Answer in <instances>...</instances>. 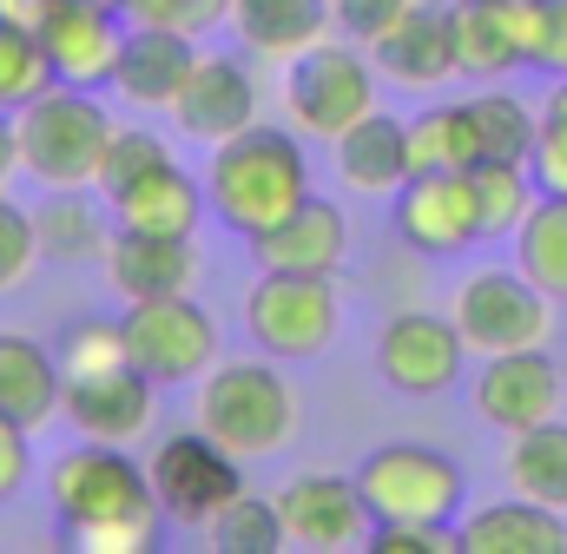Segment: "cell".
<instances>
[{"instance_id": "obj_1", "label": "cell", "mask_w": 567, "mask_h": 554, "mask_svg": "<svg viewBox=\"0 0 567 554\" xmlns=\"http://www.w3.org/2000/svg\"><path fill=\"white\" fill-rule=\"evenodd\" d=\"M310 198V152L297 126H245V133L218 138L205 158V205L225 232H238L245 245L265 238L278 218H290Z\"/></svg>"}, {"instance_id": "obj_2", "label": "cell", "mask_w": 567, "mask_h": 554, "mask_svg": "<svg viewBox=\"0 0 567 554\" xmlns=\"http://www.w3.org/2000/svg\"><path fill=\"white\" fill-rule=\"evenodd\" d=\"M192 416L238 462H258V455H278L297 435V390L278 370V357H238V363H212L198 377Z\"/></svg>"}, {"instance_id": "obj_3", "label": "cell", "mask_w": 567, "mask_h": 554, "mask_svg": "<svg viewBox=\"0 0 567 554\" xmlns=\"http://www.w3.org/2000/svg\"><path fill=\"white\" fill-rule=\"evenodd\" d=\"M113 113L93 100V86H40L20 113H13V138H20V172L40 185H100L106 145H113Z\"/></svg>"}, {"instance_id": "obj_4", "label": "cell", "mask_w": 567, "mask_h": 554, "mask_svg": "<svg viewBox=\"0 0 567 554\" xmlns=\"http://www.w3.org/2000/svg\"><path fill=\"white\" fill-rule=\"evenodd\" d=\"M47 502H53V522L73 535V529H100V522H140L158 515V495H152V475L145 462L126 455V442H73L66 455H53L47 469Z\"/></svg>"}, {"instance_id": "obj_5", "label": "cell", "mask_w": 567, "mask_h": 554, "mask_svg": "<svg viewBox=\"0 0 567 554\" xmlns=\"http://www.w3.org/2000/svg\"><path fill=\"white\" fill-rule=\"evenodd\" d=\"M284 113L303 138H337L377 113V60L357 40H317L284 66Z\"/></svg>"}, {"instance_id": "obj_6", "label": "cell", "mask_w": 567, "mask_h": 554, "mask_svg": "<svg viewBox=\"0 0 567 554\" xmlns=\"http://www.w3.org/2000/svg\"><path fill=\"white\" fill-rule=\"evenodd\" d=\"M357 489H363L377 522H435V529H449L462 515V495H468L462 462L429 449V442H383V449H370L363 469H357Z\"/></svg>"}, {"instance_id": "obj_7", "label": "cell", "mask_w": 567, "mask_h": 554, "mask_svg": "<svg viewBox=\"0 0 567 554\" xmlns=\"http://www.w3.org/2000/svg\"><path fill=\"white\" fill-rule=\"evenodd\" d=\"M337 324H343V304H337V284L310 271H258V284L245 290V330L265 357L278 363H303V357H323L337 343Z\"/></svg>"}, {"instance_id": "obj_8", "label": "cell", "mask_w": 567, "mask_h": 554, "mask_svg": "<svg viewBox=\"0 0 567 554\" xmlns=\"http://www.w3.org/2000/svg\"><path fill=\"white\" fill-rule=\"evenodd\" d=\"M126 357L140 363L158 390H178V383H198L212 363H218V317L192 297V290H172V297H140L126 304Z\"/></svg>"}, {"instance_id": "obj_9", "label": "cell", "mask_w": 567, "mask_h": 554, "mask_svg": "<svg viewBox=\"0 0 567 554\" xmlns=\"http://www.w3.org/2000/svg\"><path fill=\"white\" fill-rule=\"evenodd\" d=\"M449 317H455L462 343L482 350V357L542 350L548 330H555V297L522 271V265H515V271H475V277H462Z\"/></svg>"}, {"instance_id": "obj_10", "label": "cell", "mask_w": 567, "mask_h": 554, "mask_svg": "<svg viewBox=\"0 0 567 554\" xmlns=\"http://www.w3.org/2000/svg\"><path fill=\"white\" fill-rule=\"evenodd\" d=\"M152 475V495H158V515L165 522H185V529H205L238 489H245V462L212 442L205 429H185V435H165L145 462Z\"/></svg>"}, {"instance_id": "obj_11", "label": "cell", "mask_w": 567, "mask_h": 554, "mask_svg": "<svg viewBox=\"0 0 567 554\" xmlns=\"http://www.w3.org/2000/svg\"><path fill=\"white\" fill-rule=\"evenodd\" d=\"M278 515H284V548H303V554L370 548V529H377L357 475H330V469L290 475L278 489Z\"/></svg>"}, {"instance_id": "obj_12", "label": "cell", "mask_w": 567, "mask_h": 554, "mask_svg": "<svg viewBox=\"0 0 567 554\" xmlns=\"http://www.w3.org/2000/svg\"><path fill=\"white\" fill-rule=\"evenodd\" d=\"M27 13H33V33L47 47L53 80H66V86H113L120 47H126L120 7H100V0H33Z\"/></svg>"}, {"instance_id": "obj_13", "label": "cell", "mask_w": 567, "mask_h": 554, "mask_svg": "<svg viewBox=\"0 0 567 554\" xmlns=\"http://www.w3.org/2000/svg\"><path fill=\"white\" fill-rule=\"evenodd\" d=\"M462 363H468V343L455 330V317H435V310H396L377 337V370L396 397H442L462 383Z\"/></svg>"}, {"instance_id": "obj_14", "label": "cell", "mask_w": 567, "mask_h": 554, "mask_svg": "<svg viewBox=\"0 0 567 554\" xmlns=\"http://www.w3.org/2000/svg\"><path fill=\"white\" fill-rule=\"evenodd\" d=\"M396 238L423 258H462L468 245H482V212H475V185L468 172H410L396 185Z\"/></svg>"}, {"instance_id": "obj_15", "label": "cell", "mask_w": 567, "mask_h": 554, "mask_svg": "<svg viewBox=\"0 0 567 554\" xmlns=\"http://www.w3.org/2000/svg\"><path fill=\"white\" fill-rule=\"evenodd\" d=\"M106 212H113V225H133V232H172V238H192L198 225H205V185L172 158V145L158 152V158H145L133 165L126 178H113L106 192Z\"/></svg>"}, {"instance_id": "obj_16", "label": "cell", "mask_w": 567, "mask_h": 554, "mask_svg": "<svg viewBox=\"0 0 567 554\" xmlns=\"http://www.w3.org/2000/svg\"><path fill=\"white\" fill-rule=\"evenodd\" d=\"M152 397H158V383L145 377L140 363H106V370L66 377L60 416L86 442H140L152 429Z\"/></svg>"}, {"instance_id": "obj_17", "label": "cell", "mask_w": 567, "mask_h": 554, "mask_svg": "<svg viewBox=\"0 0 567 554\" xmlns=\"http://www.w3.org/2000/svg\"><path fill=\"white\" fill-rule=\"evenodd\" d=\"M561 397L567 383H561V363L548 357V343L542 350H502V357H488L475 370V410L502 435H522V429L561 416Z\"/></svg>"}, {"instance_id": "obj_18", "label": "cell", "mask_w": 567, "mask_h": 554, "mask_svg": "<svg viewBox=\"0 0 567 554\" xmlns=\"http://www.w3.org/2000/svg\"><path fill=\"white\" fill-rule=\"evenodd\" d=\"M535 13L542 0H449L455 60L475 80H502L535 60Z\"/></svg>"}, {"instance_id": "obj_19", "label": "cell", "mask_w": 567, "mask_h": 554, "mask_svg": "<svg viewBox=\"0 0 567 554\" xmlns=\"http://www.w3.org/2000/svg\"><path fill=\"white\" fill-rule=\"evenodd\" d=\"M172 126L185 138H198V145H218V138L258 126V80H251V66L231 60V53H198L192 80L172 100Z\"/></svg>"}, {"instance_id": "obj_20", "label": "cell", "mask_w": 567, "mask_h": 554, "mask_svg": "<svg viewBox=\"0 0 567 554\" xmlns=\"http://www.w3.org/2000/svg\"><path fill=\"white\" fill-rule=\"evenodd\" d=\"M192 66H198V40L192 33L133 20L126 47H120V66H113V93L133 100V106H152V113H172V100L192 80Z\"/></svg>"}, {"instance_id": "obj_21", "label": "cell", "mask_w": 567, "mask_h": 554, "mask_svg": "<svg viewBox=\"0 0 567 554\" xmlns=\"http://www.w3.org/2000/svg\"><path fill=\"white\" fill-rule=\"evenodd\" d=\"M370 60H377V73L383 80H396V86H410V93H429V86H442V80H455L462 73V60H455V27H449V7H429L416 0L377 47H370Z\"/></svg>"}, {"instance_id": "obj_22", "label": "cell", "mask_w": 567, "mask_h": 554, "mask_svg": "<svg viewBox=\"0 0 567 554\" xmlns=\"http://www.w3.org/2000/svg\"><path fill=\"white\" fill-rule=\"evenodd\" d=\"M343 252H350V225L330 198H303L290 218H278L265 238H251V258L258 271H310V277H337L343 271Z\"/></svg>"}, {"instance_id": "obj_23", "label": "cell", "mask_w": 567, "mask_h": 554, "mask_svg": "<svg viewBox=\"0 0 567 554\" xmlns=\"http://www.w3.org/2000/svg\"><path fill=\"white\" fill-rule=\"evenodd\" d=\"M192 277H198V252H192V238L113 225V238H106V284H113L126 304L192 290Z\"/></svg>"}, {"instance_id": "obj_24", "label": "cell", "mask_w": 567, "mask_h": 554, "mask_svg": "<svg viewBox=\"0 0 567 554\" xmlns=\"http://www.w3.org/2000/svg\"><path fill=\"white\" fill-rule=\"evenodd\" d=\"M330 145H337V178H343L350 192H363V198H396V185L416 172V158H410V126L390 120L383 106L363 113L357 126H343Z\"/></svg>"}, {"instance_id": "obj_25", "label": "cell", "mask_w": 567, "mask_h": 554, "mask_svg": "<svg viewBox=\"0 0 567 554\" xmlns=\"http://www.w3.org/2000/svg\"><path fill=\"white\" fill-rule=\"evenodd\" d=\"M225 20H231L245 53L278 60V66H290L297 53H310L317 40H330V27H337L330 0H231Z\"/></svg>"}, {"instance_id": "obj_26", "label": "cell", "mask_w": 567, "mask_h": 554, "mask_svg": "<svg viewBox=\"0 0 567 554\" xmlns=\"http://www.w3.org/2000/svg\"><path fill=\"white\" fill-rule=\"evenodd\" d=\"M455 548L462 554H567V515L548 509V502L508 495V502L475 509L455 529Z\"/></svg>"}, {"instance_id": "obj_27", "label": "cell", "mask_w": 567, "mask_h": 554, "mask_svg": "<svg viewBox=\"0 0 567 554\" xmlns=\"http://www.w3.org/2000/svg\"><path fill=\"white\" fill-rule=\"evenodd\" d=\"M60 390H66L60 357H53L40 337L0 330V416L40 429L47 416H60Z\"/></svg>"}, {"instance_id": "obj_28", "label": "cell", "mask_w": 567, "mask_h": 554, "mask_svg": "<svg viewBox=\"0 0 567 554\" xmlns=\"http://www.w3.org/2000/svg\"><path fill=\"white\" fill-rule=\"evenodd\" d=\"M33 232H40V258H53V265H93V258H106V238H113L106 212H100V198H86V185H47Z\"/></svg>"}, {"instance_id": "obj_29", "label": "cell", "mask_w": 567, "mask_h": 554, "mask_svg": "<svg viewBox=\"0 0 567 554\" xmlns=\"http://www.w3.org/2000/svg\"><path fill=\"white\" fill-rule=\"evenodd\" d=\"M508 489L528 502H548L567 515V422L548 416L508 442Z\"/></svg>"}, {"instance_id": "obj_30", "label": "cell", "mask_w": 567, "mask_h": 554, "mask_svg": "<svg viewBox=\"0 0 567 554\" xmlns=\"http://www.w3.org/2000/svg\"><path fill=\"white\" fill-rule=\"evenodd\" d=\"M515 265L535 277L555 304H567V198H555V192L535 198V212L515 232Z\"/></svg>"}, {"instance_id": "obj_31", "label": "cell", "mask_w": 567, "mask_h": 554, "mask_svg": "<svg viewBox=\"0 0 567 554\" xmlns=\"http://www.w3.org/2000/svg\"><path fill=\"white\" fill-rule=\"evenodd\" d=\"M468 185H475V212H482V238H515L522 218L535 212L542 185L528 165H508V158H482L468 165Z\"/></svg>"}, {"instance_id": "obj_32", "label": "cell", "mask_w": 567, "mask_h": 554, "mask_svg": "<svg viewBox=\"0 0 567 554\" xmlns=\"http://www.w3.org/2000/svg\"><path fill=\"white\" fill-rule=\"evenodd\" d=\"M40 86H53V66H47V47L33 33V13L0 0V113H20Z\"/></svg>"}, {"instance_id": "obj_33", "label": "cell", "mask_w": 567, "mask_h": 554, "mask_svg": "<svg viewBox=\"0 0 567 554\" xmlns=\"http://www.w3.org/2000/svg\"><path fill=\"white\" fill-rule=\"evenodd\" d=\"M410 158H416V172H468V165H482L468 100L462 106H429V113H416L410 120Z\"/></svg>"}, {"instance_id": "obj_34", "label": "cell", "mask_w": 567, "mask_h": 554, "mask_svg": "<svg viewBox=\"0 0 567 554\" xmlns=\"http://www.w3.org/2000/svg\"><path fill=\"white\" fill-rule=\"evenodd\" d=\"M205 542L218 554H278L284 548V515L278 495H258V489H238L212 522H205Z\"/></svg>"}, {"instance_id": "obj_35", "label": "cell", "mask_w": 567, "mask_h": 554, "mask_svg": "<svg viewBox=\"0 0 567 554\" xmlns=\"http://www.w3.org/2000/svg\"><path fill=\"white\" fill-rule=\"evenodd\" d=\"M468 120H475V145L482 158H508V165H528L535 133H542V113L515 93H475L468 100Z\"/></svg>"}, {"instance_id": "obj_36", "label": "cell", "mask_w": 567, "mask_h": 554, "mask_svg": "<svg viewBox=\"0 0 567 554\" xmlns=\"http://www.w3.org/2000/svg\"><path fill=\"white\" fill-rule=\"evenodd\" d=\"M53 357H60V370H66V377L106 370V363H133V357H126V324H106V317H80V324H66V330H60Z\"/></svg>"}, {"instance_id": "obj_37", "label": "cell", "mask_w": 567, "mask_h": 554, "mask_svg": "<svg viewBox=\"0 0 567 554\" xmlns=\"http://www.w3.org/2000/svg\"><path fill=\"white\" fill-rule=\"evenodd\" d=\"M528 172H535L542 192L567 198V73L542 100V133H535V152H528Z\"/></svg>"}, {"instance_id": "obj_38", "label": "cell", "mask_w": 567, "mask_h": 554, "mask_svg": "<svg viewBox=\"0 0 567 554\" xmlns=\"http://www.w3.org/2000/svg\"><path fill=\"white\" fill-rule=\"evenodd\" d=\"M40 265V232H33V212L27 205H13L7 192H0V297L7 290H20L27 277Z\"/></svg>"}, {"instance_id": "obj_39", "label": "cell", "mask_w": 567, "mask_h": 554, "mask_svg": "<svg viewBox=\"0 0 567 554\" xmlns=\"http://www.w3.org/2000/svg\"><path fill=\"white\" fill-rule=\"evenodd\" d=\"M126 13L145 20V27H178V33H212L225 13H231V0H126Z\"/></svg>"}, {"instance_id": "obj_40", "label": "cell", "mask_w": 567, "mask_h": 554, "mask_svg": "<svg viewBox=\"0 0 567 554\" xmlns=\"http://www.w3.org/2000/svg\"><path fill=\"white\" fill-rule=\"evenodd\" d=\"M410 7H416V0H330L337 33H343V40H357V47H377V40H383Z\"/></svg>"}, {"instance_id": "obj_41", "label": "cell", "mask_w": 567, "mask_h": 554, "mask_svg": "<svg viewBox=\"0 0 567 554\" xmlns=\"http://www.w3.org/2000/svg\"><path fill=\"white\" fill-rule=\"evenodd\" d=\"M66 542H73V548H86V554H152V548H158V515H140V522H100V529H73Z\"/></svg>"}, {"instance_id": "obj_42", "label": "cell", "mask_w": 567, "mask_h": 554, "mask_svg": "<svg viewBox=\"0 0 567 554\" xmlns=\"http://www.w3.org/2000/svg\"><path fill=\"white\" fill-rule=\"evenodd\" d=\"M370 554H462V548L435 522H377L370 529Z\"/></svg>"}, {"instance_id": "obj_43", "label": "cell", "mask_w": 567, "mask_h": 554, "mask_svg": "<svg viewBox=\"0 0 567 554\" xmlns=\"http://www.w3.org/2000/svg\"><path fill=\"white\" fill-rule=\"evenodd\" d=\"M33 482V429L0 416V502H13Z\"/></svg>"}, {"instance_id": "obj_44", "label": "cell", "mask_w": 567, "mask_h": 554, "mask_svg": "<svg viewBox=\"0 0 567 554\" xmlns=\"http://www.w3.org/2000/svg\"><path fill=\"white\" fill-rule=\"evenodd\" d=\"M528 66H542V73H567V0H542V13H535V60Z\"/></svg>"}, {"instance_id": "obj_45", "label": "cell", "mask_w": 567, "mask_h": 554, "mask_svg": "<svg viewBox=\"0 0 567 554\" xmlns=\"http://www.w3.org/2000/svg\"><path fill=\"white\" fill-rule=\"evenodd\" d=\"M165 152V138H152L145 126H113V145H106V165H100V192L113 185V178H126L133 165H145V158H158Z\"/></svg>"}, {"instance_id": "obj_46", "label": "cell", "mask_w": 567, "mask_h": 554, "mask_svg": "<svg viewBox=\"0 0 567 554\" xmlns=\"http://www.w3.org/2000/svg\"><path fill=\"white\" fill-rule=\"evenodd\" d=\"M13 172H20V138H13V113H0V192Z\"/></svg>"}, {"instance_id": "obj_47", "label": "cell", "mask_w": 567, "mask_h": 554, "mask_svg": "<svg viewBox=\"0 0 567 554\" xmlns=\"http://www.w3.org/2000/svg\"><path fill=\"white\" fill-rule=\"evenodd\" d=\"M100 7H120V13H126V0H100Z\"/></svg>"}, {"instance_id": "obj_48", "label": "cell", "mask_w": 567, "mask_h": 554, "mask_svg": "<svg viewBox=\"0 0 567 554\" xmlns=\"http://www.w3.org/2000/svg\"><path fill=\"white\" fill-rule=\"evenodd\" d=\"M7 7H20V13H27V7H33V0H7Z\"/></svg>"}]
</instances>
